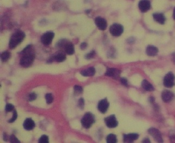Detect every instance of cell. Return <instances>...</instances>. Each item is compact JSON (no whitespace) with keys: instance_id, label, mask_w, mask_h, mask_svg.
<instances>
[{"instance_id":"1","label":"cell","mask_w":175,"mask_h":143,"mask_svg":"<svg viewBox=\"0 0 175 143\" xmlns=\"http://www.w3.org/2000/svg\"><path fill=\"white\" fill-rule=\"evenodd\" d=\"M21 53L23 56L20 61V65L24 68L30 67L33 64L35 58V53L32 45H28L22 50Z\"/></svg>"},{"instance_id":"2","label":"cell","mask_w":175,"mask_h":143,"mask_svg":"<svg viewBox=\"0 0 175 143\" xmlns=\"http://www.w3.org/2000/svg\"><path fill=\"white\" fill-rule=\"evenodd\" d=\"M25 37V34L21 30H18L12 35L9 43L10 49H13L20 44Z\"/></svg>"},{"instance_id":"3","label":"cell","mask_w":175,"mask_h":143,"mask_svg":"<svg viewBox=\"0 0 175 143\" xmlns=\"http://www.w3.org/2000/svg\"><path fill=\"white\" fill-rule=\"evenodd\" d=\"M95 122V117L93 114L87 113L85 114L81 120V124L85 129H88Z\"/></svg>"},{"instance_id":"4","label":"cell","mask_w":175,"mask_h":143,"mask_svg":"<svg viewBox=\"0 0 175 143\" xmlns=\"http://www.w3.org/2000/svg\"><path fill=\"white\" fill-rule=\"evenodd\" d=\"M175 75L171 72H169L164 77L163 81L164 86L167 88H172L175 85Z\"/></svg>"},{"instance_id":"5","label":"cell","mask_w":175,"mask_h":143,"mask_svg":"<svg viewBox=\"0 0 175 143\" xmlns=\"http://www.w3.org/2000/svg\"><path fill=\"white\" fill-rule=\"evenodd\" d=\"M110 31L113 36L119 37L123 33V26L119 24H114L110 27Z\"/></svg>"},{"instance_id":"6","label":"cell","mask_w":175,"mask_h":143,"mask_svg":"<svg viewBox=\"0 0 175 143\" xmlns=\"http://www.w3.org/2000/svg\"><path fill=\"white\" fill-rule=\"evenodd\" d=\"M55 37V33L52 32H47L44 33L41 38V43L44 45H49L51 44L53 39Z\"/></svg>"},{"instance_id":"7","label":"cell","mask_w":175,"mask_h":143,"mask_svg":"<svg viewBox=\"0 0 175 143\" xmlns=\"http://www.w3.org/2000/svg\"><path fill=\"white\" fill-rule=\"evenodd\" d=\"M148 132L153 137V138L155 139L157 142L158 143L163 142L161 133L158 129H157L156 128H150L148 129Z\"/></svg>"},{"instance_id":"8","label":"cell","mask_w":175,"mask_h":143,"mask_svg":"<svg viewBox=\"0 0 175 143\" xmlns=\"http://www.w3.org/2000/svg\"><path fill=\"white\" fill-rule=\"evenodd\" d=\"M104 121L107 126L110 129L115 128L118 125V121L115 115H111L104 119Z\"/></svg>"},{"instance_id":"9","label":"cell","mask_w":175,"mask_h":143,"mask_svg":"<svg viewBox=\"0 0 175 143\" xmlns=\"http://www.w3.org/2000/svg\"><path fill=\"white\" fill-rule=\"evenodd\" d=\"M110 106V103L108 101L107 99H104L102 100L100 102H99L98 104V110L101 113L104 114L106 113L108 108Z\"/></svg>"},{"instance_id":"10","label":"cell","mask_w":175,"mask_h":143,"mask_svg":"<svg viewBox=\"0 0 175 143\" xmlns=\"http://www.w3.org/2000/svg\"><path fill=\"white\" fill-rule=\"evenodd\" d=\"M95 22L96 26L99 28V30H104L107 28V21L101 17H96L95 20Z\"/></svg>"},{"instance_id":"11","label":"cell","mask_w":175,"mask_h":143,"mask_svg":"<svg viewBox=\"0 0 175 143\" xmlns=\"http://www.w3.org/2000/svg\"><path fill=\"white\" fill-rule=\"evenodd\" d=\"M138 6L140 11L145 13L150 9V2L149 0H141L140 1Z\"/></svg>"},{"instance_id":"12","label":"cell","mask_w":175,"mask_h":143,"mask_svg":"<svg viewBox=\"0 0 175 143\" xmlns=\"http://www.w3.org/2000/svg\"><path fill=\"white\" fill-rule=\"evenodd\" d=\"M173 94L169 90H165L161 93V99L165 102H169L173 99Z\"/></svg>"},{"instance_id":"13","label":"cell","mask_w":175,"mask_h":143,"mask_svg":"<svg viewBox=\"0 0 175 143\" xmlns=\"http://www.w3.org/2000/svg\"><path fill=\"white\" fill-rule=\"evenodd\" d=\"M139 138V135L137 133H129L128 135H123V142L124 143H132L134 140H136Z\"/></svg>"},{"instance_id":"14","label":"cell","mask_w":175,"mask_h":143,"mask_svg":"<svg viewBox=\"0 0 175 143\" xmlns=\"http://www.w3.org/2000/svg\"><path fill=\"white\" fill-rule=\"evenodd\" d=\"M120 72L116 69L114 68H108L107 69L106 75L109 77H112L114 79H118L120 76Z\"/></svg>"},{"instance_id":"15","label":"cell","mask_w":175,"mask_h":143,"mask_svg":"<svg viewBox=\"0 0 175 143\" xmlns=\"http://www.w3.org/2000/svg\"><path fill=\"white\" fill-rule=\"evenodd\" d=\"M23 127L25 129L30 131L35 127V123L32 119H26L23 124Z\"/></svg>"},{"instance_id":"16","label":"cell","mask_w":175,"mask_h":143,"mask_svg":"<svg viewBox=\"0 0 175 143\" xmlns=\"http://www.w3.org/2000/svg\"><path fill=\"white\" fill-rule=\"evenodd\" d=\"M153 19L156 21V22L159 24L163 25L165 22V17L162 13H154L153 14Z\"/></svg>"},{"instance_id":"17","label":"cell","mask_w":175,"mask_h":143,"mask_svg":"<svg viewBox=\"0 0 175 143\" xmlns=\"http://www.w3.org/2000/svg\"><path fill=\"white\" fill-rule=\"evenodd\" d=\"M158 52V49L153 45H148L146 50V54L149 56H154Z\"/></svg>"},{"instance_id":"18","label":"cell","mask_w":175,"mask_h":143,"mask_svg":"<svg viewBox=\"0 0 175 143\" xmlns=\"http://www.w3.org/2000/svg\"><path fill=\"white\" fill-rule=\"evenodd\" d=\"M95 74V69L94 67H91L81 72V74L85 77L93 76Z\"/></svg>"},{"instance_id":"19","label":"cell","mask_w":175,"mask_h":143,"mask_svg":"<svg viewBox=\"0 0 175 143\" xmlns=\"http://www.w3.org/2000/svg\"><path fill=\"white\" fill-rule=\"evenodd\" d=\"M64 48H65L66 53L68 55H72L75 53V48H74V45L71 43L67 42V43L66 44L65 46H64Z\"/></svg>"},{"instance_id":"20","label":"cell","mask_w":175,"mask_h":143,"mask_svg":"<svg viewBox=\"0 0 175 143\" xmlns=\"http://www.w3.org/2000/svg\"><path fill=\"white\" fill-rule=\"evenodd\" d=\"M142 86L145 91H152L154 90L153 85H152L150 83L148 82L147 80H144L142 81Z\"/></svg>"},{"instance_id":"21","label":"cell","mask_w":175,"mask_h":143,"mask_svg":"<svg viewBox=\"0 0 175 143\" xmlns=\"http://www.w3.org/2000/svg\"><path fill=\"white\" fill-rule=\"evenodd\" d=\"M55 60L57 62H63L66 59V56L63 53H58L54 56Z\"/></svg>"},{"instance_id":"22","label":"cell","mask_w":175,"mask_h":143,"mask_svg":"<svg viewBox=\"0 0 175 143\" xmlns=\"http://www.w3.org/2000/svg\"><path fill=\"white\" fill-rule=\"evenodd\" d=\"M106 141L108 143H116L117 142L116 136L114 134H110L107 136Z\"/></svg>"},{"instance_id":"23","label":"cell","mask_w":175,"mask_h":143,"mask_svg":"<svg viewBox=\"0 0 175 143\" xmlns=\"http://www.w3.org/2000/svg\"><path fill=\"white\" fill-rule=\"evenodd\" d=\"M11 57V53L8 51L2 53L1 55V59L2 62H7Z\"/></svg>"},{"instance_id":"24","label":"cell","mask_w":175,"mask_h":143,"mask_svg":"<svg viewBox=\"0 0 175 143\" xmlns=\"http://www.w3.org/2000/svg\"><path fill=\"white\" fill-rule=\"evenodd\" d=\"M45 99H46L47 103L49 105L52 103L53 101V97L52 94H47L46 95H45Z\"/></svg>"},{"instance_id":"25","label":"cell","mask_w":175,"mask_h":143,"mask_svg":"<svg viewBox=\"0 0 175 143\" xmlns=\"http://www.w3.org/2000/svg\"><path fill=\"white\" fill-rule=\"evenodd\" d=\"M49 137L46 135H42L39 140V143H49Z\"/></svg>"},{"instance_id":"26","label":"cell","mask_w":175,"mask_h":143,"mask_svg":"<svg viewBox=\"0 0 175 143\" xmlns=\"http://www.w3.org/2000/svg\"><path fill=\"white\" fill-rule=\"evenodd\" d=\"M74 91H75V93L78 95L83 92V88L82 87L79 85H76L74 87Z\"/></svg>"},{"instance_id":"27","label":"cell","mask_w":175,"mask_h":143,"mask_svg":"<svg viewBox=\"0 0 175 143\" xmlns=\"http://www.w3.org/2000/svg\"><path fill=\"white\" fill-rule=\"evenodd\" d=\"M169 138L171 143H175V129L172 130L170 133Z\"/></svg>"},{"instance_id":"28","label":"cell","mask_w":175,"mask_h":143,"mask_svg":"<svg viewBox=\"0 0 175 143\" xmlns=\"http://www.w3.org/2000/svg\"><path fill=\"white\" fill-rule=\"evenodd\" d=\"M17 118H18V114H17V111L14 110H13V116L11 119H9L8 120V122L10 123H12L17 120Z\"/></svg>"},{"instance_id":"29","label":"cell","mask_w":175,"mask_h":143,"mask_svg":"<svg viewBox=\"0 0 175 143\" xmlns=\"http://www.w3.org/2000/svg\"><path fill=\"white\" fill-rule=\"evenodd\" d=\"M96 55V53L94 51H92L91 52L89 53H88L86 55V56H85V58H86L87 59H91L92 58H93Z\"/></svg>"},{"instance_id":"30","label":"cell","mask_w":175,"mask_h":143,"mask_svg":"<svg viewBox=\"0 0 175 143\" xmlns=\"http://www.w3.org/2000/svg\"><path fill=\"white\" fill-rule=\"evenodd\" d=\"M5 110L7 112L13 111L14 110V106L11 103H8L5 107Z\"/></svg>"},{"instance_id":"31","label":"cell","mask_w":175,"mask_h":143,"mask_svg":"<svg viewBox=\"0 0 175 143\" xmlns=\"http://www.w3.org/2000/svg\"><path fill=\"white\" fill-rule=\"evenodd\" d=\"M10 142L12 143H19L20 141L14 135H12L10 137Z\"/></svg>"},{"instance_id":"32","label":"cell","mask_w":175,"mask_h":143,"mask_svg":"<svg viewBox=\"0 0 175 143\" xmlns=\"http://www.w3.org/2000/svg\"><path fill=\"white\" fill-rule=\"evenodd\" d=\"M37 94L36 93H32L28 96V100L30 101H32L35 100L37 99Z\"/></svg>"},{"instance_id":"33","label":"cell","mask_w":175,"mask_h":143,"mask_svg":"<svg viewBox=\"0 0 175 143\" xmlns=\"http://www.w3.org/2000/svg\"><path fill=\"white\" fill-rule=\"evenodd\" d=\"M78 107L80 108H81V109H83L84 108V100L83 98H81L78 100Z\"/></svg>"},{"instance_id":"34","label":"cell","mask_w":175,"mask_h":143,"mask_svg":"<svg viewBox=\"0 0 175 143\" xmlns=\"http://www.w3.org/2000/svg\"><path fill=\"white\" fill-rule=\"evenodd\" d=\"M121 82L123 84V85H125V86H128V81L125 78H121Z\"/></svg>"},{"instance_id":"35","label":"cell","mask_w":175,"mask_h":143,"mask_svg":"<svg viewBox=\"0 0 175 143\" xmlns=\"http://www.w3.org/2000/svg\"><path fill=\"white\" fill-rule=\"evenodd\" d=\"M88 46V44L87 43H83L81 44V46H80V47H81V49H82V50H84Z\"/></svg>"},{"instance_id":"36","label":"cell","mask_w":175,"mask_h":143,"mask_svg":"<svg viewBox=\"0 0 175 143\" xmlns=\"http://www.w3.org/2000/svg\"><path fill=\"white\" fill-rule=\"evenodd\" d=\"M3 140L5 141H7L8 140V136H7V135L6 134V133H5L3 134Z\"/></svg>"},{"instance_id":"37","label":"cell","mask_w":175,"mask_h":143,"mask_svg":"<svg viewBox=\"0 0 175 143\" xmlns=\"http://www.w3.org/2000/svg\"><path fill=\"white\" fill-rule=\"evenodd\" d=\"M149 101L151 103H153L154 102V98L153 97H149Z\"/></svg>"},{"instance_id":"38","label":"cell","mask_w":175,"mask_h":143,"mask_svg":"<svg viewBox=\"0 0 175 143\" xmlns=\"http://www.w3.org/2000/svg\"><path fill=\"white\" fill-rule=\"evenodd\" d=\"M142 143H150V140H149L148 138H146L142 141Z\"/></svg>"},{"instance_id":"39","label":"cell","mask_w":175,"mask_h":143,"mask_svg":"<svg viewBox=\"0 0 175 143\" xmlns=\"http://www.w3.org/2000/svg\"><path fill=\"white\" fill-rule=\"evenodd\" d=\"M173 19L175 20V7L174 8V9H173Z\"/></svg>"},{"instance_id":"40","label":"cell","mask_w":175,"mask_h":143,"mask_svg":"<svg viewBox=\"0 0 175 143\" xmlns=\"http://www.w3.org/2000/svg\"><path fill=\"white\" fill-rule=\"evenodd\" d=\"M173 59H174V61H175V54L174 56H173Z\"/></svg>"}]
</instances>
